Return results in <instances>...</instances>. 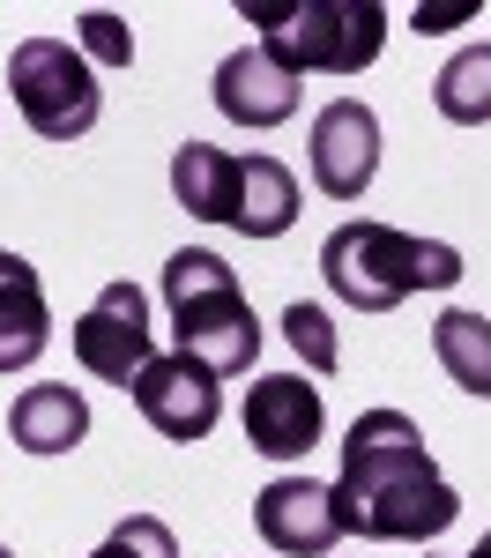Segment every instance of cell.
Segmentation results:
<instances>
[{"instance_id":"obj_11","label":"cell","mask_w":491,"mask_h":558,"mask_svg":"<svg viewBox=\"0 0 491 558\" xmlns=\"http://www.w3.org/2000/svg\"><path fill=\"white\" fill-rule=\"evenodd\" d=\"M217 112L231 128H283L298 112V75L268 45H238L217 68Z\"/></svg>"},{"instance_id":"obj_4","label":"cell","mask_w":491,"mask_h":558,"mask_svg":"<svg viewBox=\"0 0 491 558\" xmlns=\"http://www.w3.org/2000/svg\"><path fill=\"white\" fill-rule=\"evenodd\" d=\"M238 15L291 75H365L388 38L380 0H238Z\"/></svg>"},{"instance_id":"obj_9","label":"cell","mask_w":491,"mask_h":558,"mask_svg":"<svg viewBox=\"0 0 491 558\" xmlns=\"http://www.w3.org/2000/svg\"><path fill=\"white\" fill-rule=\"evenodd\" d=\"M254 529H261L268 551H283V558H328L343 544L335 492L312 484V476H268L254 492Z\"/></svg>"},{"instance_id":"obj_19","label":"cell","mask_w":491,"mask_h":558,"mask_svg":"<svg viewBox=\"0 0 491 558\" xmlns=\"http://www.w3.org/2000/svg\"><path fill=\"white\" fill-rule=\"evenodd\" d=\"M89 558H179V544H172V529H164L157 514H127Z\"/></svg>"},{"instance_id":"obj_22","label":"cell","mask_w":491,"mask_h":558,"mask_svg":"<svg viewBox=\"0 0 491 558\" xmlns=\"http://www.w3.org/2000/svg\"><path fill=\"white\" fill-rule=\"evenodd\" d=\"M469 558H491V529H484V544H477V551H469Z\"/></svg>"},{"instance_id":"obj_5","label":"cell","mask_w":491,"mask_h":558,"mask_svg":"<svg viewBox=\"0 0 491 558\" xmlns=\"http://www.w3.org/2000/svg\"><path fill=\"white\" fill-rule=\"evenodd\" d=\"M8 97L45 142H83L105 112L97 68L83 60V45H60V38H23L8 52Z\"/></svg>"},{"instance_id":"obj_7","label":"cell","mask_w":491,"mask_h":558,"mask_svg":"<svg viewBox=\"0 0 491 558\" xmlns=\"http://www.w3.org/2000/svg\"><path fill=\"white\" fill-rule=\"evenodd\" d=\"M134 410L149 417V432H164V439H179V447H194V439H209L223 417V387L217 373L201 365V357H186V350H172V357H149L142 373H134Z\"/></svg>"},{"instance_id":"obj_14","label":"cell","mask_w":491,"mask_h":558,"mask_svg":"<svg viewBox=\"0 0 491 558\" xmlns=\"http://www.w3.org/2000/svg\"><path fill=\"white\" fill-rule=\"evenodd\" d=\"M298 223V179L275 157H238V202H231V231L246 239H283Z\"/></svg>"},{"instance_id":"obj_23","label":"cell","mask_w":491,"mask_h":558,"mask_svg":"<svg viewBox=\"0 0 491 558\" xmlns=\"http://www.w3.org/2000/svg\"><path fill=\"white\" fill-rule=\"evenodd\" d=\"M0 558H15V551H8V544H0Z\"/></svg>"},{"instance_id":"obj_2","label":"cell","mask_w":491,"mask_h":558,"mask_svg":"<svg viewBox=\"0 0 491 558\" xmlns=\"http://www.w3.org/2000/svg\"><path fill=\"white\" fill-rule=\"evenodd\" d=\"M320 276L351 313H395L409 291H454L462 254L440 246V239H417V231L357 216V223L320 239Z\"/></svg>"},{"instance_id":"obj_20","label":"cell","mask_w":491,"mask_h":558,"mask_svg":"<svg viewBox=\"0 0 491 558\" xmlns=\"http://www.w3.org/2000/svg\"><path fill=\"white\" fill-rule=\"evenodd\" d=\"M75 31H83V60H97V68H127L134 60V31L112 15V8H89Z\"/></svg>"},{"instance_id":"obj_18","label":"cell","mask_w":491,"mask_h":558,"mask_svg":"<svg viewBox=\"0 0 491 558\" xmlns=\"http://www.w3.org/2000/svg\"><path fill=\"white\" fill-rule=\"evenodd\" d=\"M283 343L306 357V373H335V365H343V336H335L328 305H312V299L283 305Z\"/></svg>"},{"instance_id":"obj_3","label":"cell","mask_w":491,"mask_h":558,"mask_svg":"<svg viewBox=\"0 0 491 558\" xmlns=\"http://www.w3.org/2000/svg\"><path fill=\"white\" fill-rule=\"evenodd\" d=\"M164 305H172V336L186 357H201L217 380L246 373L261 357V320L238 291V268L209 246H179L164 260Z\"/></svg>"},{"instance_id":"obj_10","label":"cell","mask_w":491,"mask_h":558,"mask_svg":"<svg viewBox=\"0 0 491 558\" xmlns=\"http://www.w3.org/2000/svg\"><path fill=\"white\" fill-rule=\"evenodd\" d=\"M372 172H380V120H372V105H357V97L320 105V120H312V186L328 202H357L372 186Z\"/></svg>"},{"instance_id":"obj_8","label":"cell","mask_w":491,"mask_h":558,"mask_svg":"<svg viewBox=\"0 0 491 558\" xmlns=\"http://www.w3.org/2000/svg\"><path fill=\"white\" fill-rule=\"evenodd\" d=\"M238 425H246V447L254 454H268V462H306L312 447H320V432H328V410H320V387L312 380L268 373V380L246 387Z\"/></svg>"},{"instance_id":"obj_21","label":"cell","mask_w":491,"mask_h":558,"mask_svg":"<svg viewBox=\"0 0 491 558\" xmlns=\"http://www.w3.org/2000/svg\"><path fill=\"white\" fill-rule=\"evenodd\" d=\"M454 23H469V8H417V15H409L417 38H440V31H454Z\"/></svg>"},{"instance_id":"obj_1","label":"cell","mask_w":491,"mask_h":558,"mask_svg":"<svg viewBox=\"0 0 491 558\" xmlns=\"http://www.w3.org/2000/svg\"><path fill=\"white\" fill-rule=\"evenodd\" d=\"M328 492H335L343 536H365V544H432L462 514L454 484L425 454V432L402 410H365L357 417L351 439H343V476Z\"/></svg>"},{"instance_id":"obj_6","label":"cell","mask_w":491,"mask_h":558,"mask_svg":"<svg viewBox=\"0 0 491 558\" xmlns=\"http://www.w3.org/2000/svg\"><path fill=\"white\" fill-rule=\"evenodd\" d=\"M75 357H83L89 380H112V387H134V373L157 357V320H149V291L142 283H105L97 305L75 320Z\"/></svg>"},{"instance_id":"obj_13","label":"cell","mask_w":491,"mask_h":558,"mask_svg":"<svg viewBox=\"0 0 491 558\" xmlns=\"http://www.w3.org/2000/svg\"><path fill=\"white\" fill-rule=\"evenodd\" d=\"M8 432H15V447L23 454H75L89 439V402L75 395V387H23L15 395V410H8Z\"/></svg>"},{"instance_id":"obj_12","label":"cell","mask_w":491,"mask_h":558,"mask_svg":"<svg viewBox=\"0 0 491 558\" xmlns=\"http://www.w3.org/2000/svg\"><path fill=\"white\" fill-rule=\"evenodd\" d=\"M52 343V313H45V283L23 254H0V380L30 373Z\"/></svg>"},{"instance_id":"obj_15","label":"cell","mask_w":491,"mask_h":558,"mask_svg":"<svg viewBox=\"0 0 491 558\" xmlns=\"http://www.w3.org/2000/svg\"><path fill=\"white\" fill-rule=\"evenodd\" d=\"M172 194H179V209H186V216H201V223H231V202H238V157L217 149V142H179Z\"/></svg>"},{"instance_id":"obj_16","label":"cell","mask_w":491,"mask_h":558,"mask_svg":"<svg viewBox=\"0 0 491 558\" xmlns=\"http://www.w3.org/2000/svg\"><path fill=\"white\" fill-rule=\"evenodd\" d=\"M432 357L446 365V380L462 395H491V320L484 313H440L432 320Z\"/></svg>"},{"instance_id":"obj_17","label":"cell","mask_w":491,"mask_h":558,"mask_svg":"<svg viewBox=\"0 0 491 558\" xmlns=\"http://www.w3.org/2000/svg\"><path fill=\"white\" fill-rule=\"evenodd\" d=\"M432 105L454 128H484L491 120V45H469V52L446 60L440 83H432Z\"/></svg>"}]
</instances>
